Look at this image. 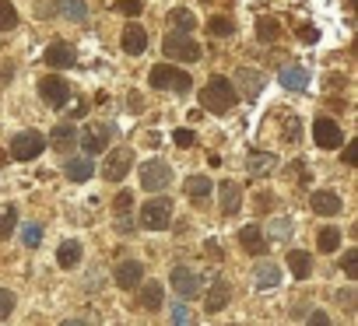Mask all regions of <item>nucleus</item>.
<instances>
[{
	"label": "nucleus",
	"mask_w": 358,
	"mask_h": 326,
	"mask_svg": "<svg viewBox=\"0 0 358 326\" xmlns=\"http://www.w3.org/2000/svg\"><path fill=\"white\" fill-rule=\"evenodd\" d=\"M201 102H204V109H208V112L225 116V112H232V109H236L239 95H236V88H232V81H229V77H211V81L204 84V91H201Z\"/></svg>",
	"instance_id": "nucleus-1"
},
{
	"label": "nucleus",
	"mask_w": 358,
	"mask_h": 326,
	"mask_svg": "<svg viewBox=\"0 0 358 326\" xmlns=\"http://www.w3.org/2000/svg\"><path fill=\"white\" fill-rule=\"evenodd\" d=\"M190 74L187 71H179V67H169V64H155L151 67V74H148V84L151 88H158V91H190Z\"/></svg>",
	"instance_id": "nucleus-2"
},
{
	"label": "nucleus",
	"mask_w": 358,
	"mask_h": 326,
	"mask_svg": "<svg viewBox=\"0 0 358 326\" xmlns=\"http://www.w3.org/2000/svg\"><path fill=\"white\" fill-rule=\"evenodd\" d=\"M141 225L148 232H165L172 225V200L169 197H151L144 207H141Z\"/></svg>",
	"instance_id": "nucleus-3"
},
{
	"label": "nucleus",
	"mask_w": 358,
	"mask_h": 326,
	"mask_svg": "<svg viewBox=\"0 0 358 326\" xmlns=\"http://www.w3.org/2000/svg\"><path fill=\"white\" fill-rule=\"evenodd\" d=\"M162 53L169 60H183V64H197L201 60V46L194 43V36H179V32L162 39Z\"/></svg>",
	"instance_id": "nucleus-4"
},
{
	"label": "nucleus",
	"mask_w": 358,
	"mask_h": 326,
	"mask_svg": "<svg viewBox=\"0 0 358 326\" xmlns=\"http://www.w3.org/2000/svg\"><path fill=\"white\" fill-rule=\"evenodd\" d=\"M46 151V137L39 130H22L15 140H11V158L15 161H32Z\"/></svg>",
	"instance_id": "nucleus-5"
},
{
	"label": "nucleus",
	"mask_w": 358,
	"mask_h": 326,
	"mask_svg": "<svg viewBox=\"0 0 358 326\" xmlns=\"http://www.w3.org/2000/svg\"><path fill=\"white\" fill-rule=\"evenodd\" d=\"M109 140H113V126H109V123H88V126L78 133V144H81L85 154H102V151L109 147Z\"/></svg>",
	"instance_id": "nucleus-6"
},
{
	"label": "nucleus",
	"mask_w": 358,
	"mask_h": 326,
	"mask_svg": "<svg viewBox=\"0 0 358 326\" xmlns=\"http://www.w3.org/2000/svg\"><path fill=\"white\" fill-rule=\"evenodd\" d=\"M39 95H43V102H46L50 109H67V102H71V84H67L60 74H50V77L39 81Z\"/></svg>",
	"instance_id": "nucleus-7"
},
{
	"label": "nucleus",
	"mask_w": 358,
	"mask_h": 326,
	"mask_svg": "<svg viewBox=\"0 0 358 326\" xmlns=\"http://www.w3.org/2000/svg\"><path fill=\"white\" fill-rule=\"evenodd\" d=\"M141 186L148 193H162L165 186H172V169L165 161H144L141 165Z\"/></svg>",
	"instance_id": "nucleus-8"
},
{
	"label": "nucleus",
	"mask_w": 358,
	"mask_h": 326,
	"mask_svg": "<svg viewBox=\"0 0 358 326\" xmlns=\"http://www.w3.org/2000/svg\"><path fill=\"white\" fill-rule=\"evenodd\" d=\"M130 165H134L130 147H116V151H109V154H106V169H102L106 183H123L127 172H130Z\"/></svg>",
	"instance_id": "nucleus-9"
},
{
	"label": "nucleus",
	"mask_w": 358,
	"mask_h": 326,
	"mask_svg": "<svg viewBox=\"0 0 358 326\" xmlns=\"http://www.w3.org/2000/svg\"><path fill=\"white\" fill-rule=\"evenodd\" d=\"M39 15H60L67 22H85L88 18V4H85V0H50V4L43 0Z\"/></svg>",
	"instance_id": "nucleus-10"
},
{
	"label": "nucleus",
	"mask_w": 358,
	"mask_h": 326,
	"mask_svg": "<svg viewBox=\"0 0 358 326\" xmlns=\"http://www.w3.org/2000/svg\"><path fill=\"white\" fill-rule=\"evenodd\" d=\"M313 140H316L323 151H334V147H341V144H344V130H341V123H337V119L320 116V119L313 123Z\"/></svg>",
	"instance_id": "nucleus-11"
},
{
	"label": "nucleus",
	"mask_w": 358,
	"mask_h": 326,
	"mask_svg": "<svg viewBox=\"0 0 358 326\" xmlns=\"http://www.w3.org/2000/svg\"><path fill=\"white\" fill-rule=\"evenodd\" d=\"M236 84H239V91H236V95H246V102H253V98L264 91L267 77H264L257 67H239V71H236Z\"/></svg>",
	"instance_id": "nucleus-12"
},
{
	"label": "nucleus",
	"mask_w": 358,
	"mask_h": 326,
	"mask_svg": "<svg viewBox=\"0 0 358 326\" xmlns=\"http://www.w3.org/2000/svg\"><path fill=\"white\" fill-rule=\"evenodd\" d=\"M172 288H176V295L179 298H197V291H201V277L190 270V267H172Z\"/></svg>",
	"instance_id": "nucleus-13"
},
{
	"label": "nucleus",
	"mask_w": 358,
	"mask_h": 326,
	"mask_svg": "<svg viewBox=\"0 0 358 326\" xmlns=\"http://www.w3.org/2000/svg\"><path fill=\"white\" fill-rule=\"evenodd\" d=\"M46 64H50L53 71H67V67H74V64H78V53H74V46H71V43L57 39V43H50V46H46Z\"/></svg>",
	"instance_id": "nucleus-14"
},
{
	"label": "nucleus",
	"mask_w": 358,
	"mask_h": 326,
	"mask_svg": "<svg viewBox=\"0 0 358 326\" xmlns=\"http://www.w3.org/2000/svg\"><path fill=\"white\" fill-rule=\"evenodd\" d=\"M120 46H123V53H130V57H141L144 50H148V32L141 29V25H127L123 29V39H120Z\"/></svg>",
	"instance_id": "nucleus-15"
},
{
	"label": "nucleus",
	"mask_w": 358,
	"mask_h": 326,
	"mask_svg": "<svg viewBox=\"0 0 358 326\" xmlns=\"http://www.w3.org/2000/svg\"><path fill=\"white\" fill-rule=\"evenodd\" d=\"M113 277H116V284H120L123 291H134V288L141 284V277H144V267H141L137 260H123Z\"/></svg>",
	"instance_id": "nucleus-16"
},
{
	"label": "nucleus",
	"mask_w": 358,
	"mask_h": 326,
	"mask_svg": "<svg viewBox=\"0 0 358 326\" xmlns=\"http://www.w3.org/2000/svg\"><path fill=\"white\" fill-rule=\"evenodd\" d=\"M278 81H281V88H288V91H306V84H309V71L299 67V64H288V67H281Z\"/></svg>",
	"instance_id": "nucleus-17"
},
{
	"label": "nucleus",
	"mask_w": 358,
	"mask_h": 326,
	"mask_svg": "<svg viewBox=\"0 0 358 326\" xmlns=\"http://www.w3.org/2000/svg\"><path fill=\"white\" fill-rule=\"evenodd\" d=\"M309 207H313L316 214L334 218V214H341V197H337V193H330V190H316V193L309 197Z\"/></svg>",
	"instance_id": "nucleus-18"
},
{
	"label": "nucleus",
	"mask_w": 358,
	"mask_h": 326,
	"mask_svg": "<svg viewBox=\"0 0 358 326\" xmlns=\"http://www.w3.org/2000/svg\"><path fill=\"white\" fill-rule=\"evenodd\" d=\"M239 246H243V253H250V256H264V253H267L264 232H260L257 225H246V228L239 232Z\"/></svg>",
	"instance_id": "nucleus-19"
},
{
	"label": "nucleus",
	"mask_w": 358,
	"mask_h": 326,
	"mask_svg": "<svg viewBox=\"0 0 358 326\" xmlns=\"http://www.w3.org/2000/svg\"><path fill=\"white\" fill-rule=\"evenodd\" d=\"M179 36H190L194 29H197V15L190 11V8H176V11H169V18H165Z\"/></svg>",
	"instance_id": "nucleus-20"
},
{
	"label": "nucleus",
	"mask_w": 358,
	"mask_h": 326,
	"mask_svg": "<svg viewBox=\"0 0 358 326\" xmlns=\"http://www.w3.org/2000/svg\"><path fill=\"white\" fill-rule=\"evenodd\" d=\"M218 197H222V214H239L243 207V190L236 183H222L218 186Z\"/></svg>",
	"instance_id": "nucleus-21"
},
{
	"label": "nucleus",
	"mask_w": 358,
	"mask_h": 326,
	"mask_svg": "<svg viewBox=\"0 0 358 326\" xmlns=\"http://www.w3.org/2000/svg\"><path fill=\"white\" fill-rule=\"evenodd\" d=\"M92 176H95L92 158H71V161H67V179H71V183H88Z\"/></svg>",
	"instance_id": "nucleus-22"
},
{
	"label": "nucleus",
	"mask_w": 358,
	"mask_h": 326,
	"mask_svg": "<svg viewBox=\"0 0 358 326\" xmlns=\"http://www.w3.org/2000/svg\"><path fill=\"white\" fill-rule=\"evenodd\" d=\"M274 165H278V158L267 154V151H253V154L246 158V169H250L253 176H267V172H274Z\"/></svg>",
	"instance_id": "nucleus-23"
},
{
	"label": "nucleus",
	"mask_w": 358,
	"mask_h": 326,
	"mask_svg": "<svg viewBox=\"0 0 358 326\" xmlns=\"http://www.w3.org/2000/svg\"><path fill=\"white\" fill-rule=\"evenodd\" d=\"M50 144H53L57 151H64V154H67V151L78 144V130H74L71 123H64V126H57V130L50 133Z\"/></svg>",
	"instance_id": "nucleus-24"
},
{
	"label": "nucleus",
	"mask_w": 358,
	"mask_h": 326,
	"mask_svg": "<svg viewBox=\"0 0 358 326\" xmlns=\"http://www.w3.org/2000/svg\"><path fill=\"white\" fill-rule=\"evenodd\" d=\"M288 267H292V274H295L299 281H306V277L313 274V256L302 253V249H292V253H288Z\"/></svg>",
	"instance_id": "nucleus-25"
},
{
	"label": "nucleus",
	"mask_w": 358,
	"mask_h": 326,
	"mask_svg": "<svg viewBox=\"0 0 358 326\" xmlns=\"http://www.w3.org/2000/svg\"><path fill=\"white\" fill-rule=\"evenodd\" d=\"M253 277H257V288H278L281 284V270H278V263H260L257 270H253Z\"/></svg>",
	"instance_id": "nucleus-26"
},
{
	"label": "nucleus",
	"mask_w": 358,
	"mask_h": 326,
	"mask_svg": "<svg viewBox=\"0 0 358 326\" xmlns=\"http://www.w3.org/2000/svg\"><path fill=\"white\" fill-rule=\"evenodd\" d=\"M78 260H81V242L67 239V242L60 246V253H57V263H60L64 270H71V267H78Z\"/></svg>",
	"instance_id": "nucleus-27"
},
{
	"label": "nucleus",
	"mask_w": 358,
	"mask_h": 326,
	"mask_svg": "<svg viewBox=\"0 0 358 326\" xmlns=\"http://www.w3.org/2000/svg\"><path fill=\"white\" fill-rule=\"evenodd\" d=\"M183 190H187V197L204 200V197H211V179H208V176H190Z\"/></svg>",
	"instance_id": "nucleus-28"
},
{
	"label": "nucleus",
	"mask_w": 358,
	"mask_h": 326,
	"mask_svg": "<svg viewBox=\"0 0 358 326\" xmlns=\"http://www.w3.org/2000/svg\"><path fill=\"white\" fill-rule=\"evenodd\" d=\"M316 249H320V253H337V249H341V228H334V225L323 228L320 239H316Z\"/></svg>",
	"instance_id": "nucleus-29"
},
{
	"label": "nucleus",
	"mask_w": 358,
	"mask_h": 326,
	"mask_svg": "<svg viewBox=\"0 0 358 326\" xmlns=\"http://www.w3.org/2000/svg\"><path fill=\"white\" fill-rule=\"evenodd\" d=\"M169 323H172V326H194V312H190V305H187V302H172V309H169Z\"/></svg>",
	"instance_id": "nucleus-30"
},
{
	"label": "nucleus",
	"mask_w": 358,
	"mask_h": 326,
	"mask_svg": "<svg viewBox=\"0 0 358 326\" xmlns=\"http://www.w3.org/2000/svg\"><path fill=\"white\" fill-rule=\"evenodd\" d=\"M257 36H260V43H278L281 39V25L274 18H257Z\"/></svg>",
	"instance_id": "nucleus-31"
},
{
	"label": "nucleus",
	"mask_w": 358,
	"mask_h": 326,
	"mask_svg": "<svg viewBox=\"0 0 358 326\" xmlns=\"http://www.w3.org/2000/svg\"><path fill=\"white\" fill-rule=\"evenodd\" d=\"M225 305H229V284L218 281V284L208 291V312H222Z\"/></svg>",
	"instance_id": "nucleus-32"
},
{
	"label": "nucleus",
	"mask_w": 358,
	"mask_h": 326,
	"mask_svg": "<svg viewBox=\"0 0 358 326\" xmlns=\"http://www.w3.org/2000/svg\"><path fill=\"white\" fill-rule=\"evenodd\" d=\"M15 225H18V211L11 204H4V207H0V239H11Z\"/></svg>",
	"instance_id": "nucleus-33"
},
{
	"label": "nucleus",
	"mask_w": 358,
	"mask_h": 326,
	"mask_svg": "<svg viewBox=\"0 0 358 326\" xmlns=\"http://www.w3.org/2000/svg\"><path fill=\"white\" fill-rule=\"evenodd\" d=\"M208 32H211L215 39H229V36L236 32V25H232V18H225V15H215V18L208 22Z\"/></svg>",
	"instance_id": "nucleus-34"
},
{
	"label": "nucleus",
	"mask_w": 358,
	"mask_h": 326,
	"mask_svg": "<svg viewBox=\"0 0 358 326\" xmlns=\"http://www.w3.org/2000/svg\"><path fill=\"white\" fill-rule=\"evenodd\" d=\"M141 305H144V309H162V284H158V281H148V284H144Z\"/></svg>",
	"instance_id": "nucleus-35"
},
{
	"label": "nucleus",
	"mask_w": 358,
	"mask_h": 326,
	"mask_svg": "<svg viewBox=\"0 0 358 326\" xmlns=\"http://www.w3.org/2000/svg\"><path fill=\"white\" fill-rule=\"evenodd\" d=\"M11 29H18V11H15V4L0 0V32H11Z\"/></svg>",
	"instance_id": "nucleus-36"
},
{
	"label": "nucleus",
	"mask_w": 358,
	"mask_h": 326,
	"mask_svg": "<svg viewBox=\"0 0 358 326\" xmlns=\"http://www.w3.org/2000/svg\"><path fill=\"white\" fill-rule=\"evenodd\" d=\"M22 242H25L29 249H36V246L43 242V225H22Z\"/></svg>",
	"instance_id": "nucleus-37"
},
{
	"label": "nucleus",
	"mask_w": 358,
	"mask_h": 326,
	"mask_svg": "<svg viewBox=\"0 0 358 326\" xmlns=\"http://www.w3.org/2000/svg\"><path fill=\"white\" fill-rule=\"evenodd\" d=\"M341 270H344L348 277H358V249H348V253H344V260H341Z\"/></svg>",
	"instance_id": "nucleus-38"
},
{
	"label": "nucleus",
	"mask_w": 358,
	"mask_h": 326,
	"mask_svg": "<svg viewBox=\"0 0 358 326\" xmlns=\"http://www.w3.org/2000/svg\"><path fill=\"white\" fill-rule=\"evenodd\" d=\"M15 312V295L8 288H0V319H8Z\"/></svg>",
	"instance_id": "nucleus-39"
},
{
	"label": "nucleus",
	"mask_w": 358,
	"mask_h": 326,
	"mask_svg": "<svg viewBox=\"0 0 358 326\" xmlns=\"http://www.w3.org/2000/svg\"><path fill=\"white\" fill-rule=\"evenodd\" d=\"M116 8H120L127 18H134V15H141V0H116Z\"/></svg>",
	"instance_id": "nucleus-40"
},
{
	"label": "nucleus",
	"mask_w": 358,
	"mask_h": 326,
	"mask_svg": "<svg viewBox=\"0 0 358 326\" xmlns=\"http://www.w3.org/2000/svg\"><path fill=\"white\" fill-rule=\"evenodd\" d=\"M172 140H176V147H190L197 137H194V130H176V133H172Z\"/></svg>",
	"instance_id": "nucleus-41"
},
{
	"label": "nucleus",
	"mask_w": 358,
	"mask_h": 326,
	"mask_svg": "<svg viewBox=\"0 0 358 326\" xmlns=\"http://www.w3.org/2000/svg\"><path fill=\"white\" fill-rule=\"evenodd\" d=\"M113 207H116V211H120V214H127V211H130V207H134V193H120V197H116V200H113Z\"/></svg>",
	"instance_id": "nucleus-42"
},
{
	"label": "nucleus",
	"mask_w": 358,
	"mask_h": 326,
	"mask_svg": "<svg viewBox=\"0 0 358 326\" xmlns=\"http://www.w3.org/2000/svg\"><path fill=\"white\" fill-rule=\"evenodd\" d=\"M292 235V225L288 221H274L271 225V239H288Z\"/></svg>",
	"instance_id": "nucleus-43"
},
{
	"label": "nucleus",
	"mask_w": 358,
	"mask_h": 326,
	"mask_svg": "<svg viewBox=\"0 0 358 326\" xmlns=\"http://www.w3.org/2000/svg\"><path fill=\"white\" fill-rule=\"evenodd\" d=\"M285 126H288V130H285V140L295 144V140H299V133H295V130H299V119H295V116H285Z\"/></svg>",
	"instance_id": "nucleus-44"
},
{
	"label": "nucleus",
	"mask_w": 358,
	"mask_h": 326,
	"mask_svg": "<svg viewBox=\"0 0 358 326\" xmlns=\"http://www.w3.org/2000/svg\"><path fill=\"white\" fill-rule=\"evenodd\" d=\"M127 109H130V112H144V98H141L137 91H130V95H127Z\"/></svg>",
	"instance_id": "nucleus-45"
},
{
	"label": "nucleus",
	"mask_w": 358,
	"mask_h": 326,
	"mask_svg": "<svg viewBox=\"0 0 358 326\" xmlns=\"http://www.w3.org/2000/svg\"><path fill=\"white\" fill-rule=\"evenodd\" d=\"M309 326H334V323H330V316H327V312H320V309H316V312H309Z\"/></svg>",
	"instance_id": "nucleus-46"
},
{
	"label": "nucleus",
	"mask_w": 358,
	"mask_h": 326,
	"mask_svg": "<svg viewBox=\"0 0 358 326\" xmlns=\"http://www.w3.org/2000/svg\"><path fill=\"white\" fill-rule=\"evenodd\" d=\"M67 116H71V119H81V116H88V102H81V98H78V105H71V109H67Z\"/></svg>",
	"instance_id": "nucleus-47"
},
{
	"label": "nucleus",
	"mask_w": 358,
	"mask_h": 326,
	"mask_svg": "<svg viewBox=\"0 0 358 326\" xmlns=\"http://www.w3.org/2000/svg\"><path fill=\"white\" fill-rule=\"evenodd\" d=\"M344 161H348V165H358V144H348L344 147Z\"/></svg>",
	"instance_id": "nucleus-48"
},
{
	"label": "nucleus",
	"mask_w": 358,
	"mask_h": 326,
	"mask_svg": "<svg viewBox=\"0 0 358 326\" xmlns=\"http://www.w3.org/2000/svg\"><path fill=\"white\" fill-rule=\"evenodd\" d=\"M337 298H341V305H344V309H348V312H351V309H355V291H348V288H344V291H341V295H337Z\"/></svg>",
	"instance_id": "nucleus-49"
},
{
	"label": "nucleus",
	"mask_w": 358,
	"mask_h": 326,
	"mask_svg": "<svg viewBox=\"0 0 358 326\" xmlns=\"http://www.w3.org/2000/svg\"><path fill=\"white\" fill-rule=\"evenodd\" d=\"M204 249H208V256H218V260H222V246H215V242H208Z\"/></svg>",
	"instance_id": "nucleus-50"
},
{
	"label": "nucleus",
	"mask_w": 358,
	"mask_h": 326,
	"mask_svg": "<svg viewBox=\"0 0 358 326\" xmlns=\"http://www.w3.org/2000/svg\"><path fill=\"white\" fill-rule=\"evenodd\" d=\"M64 326H85V323H81V319H71V323H64Z\"/></svg>",
	"instance_id": "nucleus-51"
},
{
	"label": "nucleus",
	"mask_w": 358,
	"mask_h": 326,
	"mask_svg": "<svg viewBox=\"0 0 358 326\" xmlns=\"http://www.w3.org/2000/svg\"><path fill=\"white\" fill-rule=\"evenodd\" d=\"M102 4H116V0H102Z\"/></svg>",
	"instance_id": "nucleus-52"
}]
</instances>
